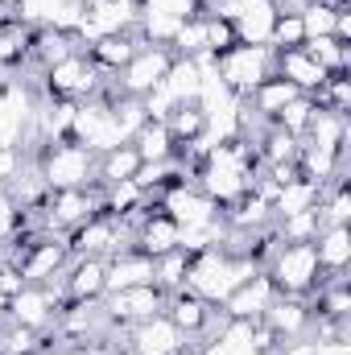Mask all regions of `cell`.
<instances>
[{
    "label": "cell",
    "instance_id": "44",
    "mask_svg": "<svg viewBox=\"0 0 351 355\" xmlns=\"http://www.w3.org/2000/svg\"><path fill=\"white\" fill-rule=\"evenodd\" d=\"M178 355H203V347H198V343H186V347H182Z\"/></svg>",
    "mask_w": 351,
    "mask_h": 355
},
{
    "label": "cell",
    "instance_id": "41",
    "mask_svg": "<svg viewBox=\"0 0 351 355\" xmlns=\"http://www.w3.org/2000/svg\"><path fill=\"white\" fill-rule=\"evenodd\" d=\"M145 12H162V17H174V21H190L203 12V0H141Z\"/></svg>",
    "mask_w": 351,
    "mask_h": 355
},
{
    "label": "cell",
    "instance_id": "6",
    "mask_svg": "<svg viewBox=\"0 0 351 355\" xmlns=\"http://www.w3.org/2000/svg\"><path fill=\"white\" fill-rule=\"evenodd\" d=\"M71 141L87 145L95 157L108 153V149H116V145H128V137H124V128H120V120H116L108 95H91V99H83V103H75Z\"/></svg>",
    "mask_w": 351,
    "mask_h": 355
},
{
    "label": "cell",
    "instance_id": "43",
    "mask_svg": "<svg viewBox=\"0 0 351 355\" xmlns=\"http://www.w3.org/2000/svg\"><path fill=\"white\" fill-rule=\"evenodd\" d=\"M273 4H277L281 12H298V8H306L310 0H273Z\"/></svg>",
    "mask_w": 351,
    "mask_h": 355
},
{
    "label": "cell",
    "instance_id": "21",
    "mask_svg": "<svg viewBox=\"0 0 351 355\" xmlns=\"http://www.w3.org/2000/svg\"><path fill=\"white\" fill-rule=\"evenodd\" d=\"M132 248L145 252V257H166V252H174L178 248V223L162 211V207L145 211V219L132 227Z\"/></svg>",
    "mask_w": 351,
    "mask_h": 355
},
{
    "label": "cell",
    "instance_id": "31",
    "mask_svg": "<svg viewBox=\"0 0 351 355\" xmlns=\"http://www.w3.org/2000/svg\"><path fill=\"white\" fill-rule=\"evenodd\" d=\"M318 219L323 227H351V190L348 182H331L318 198Z\"/></svg>",
    "mask_w": 351,
    "mask_h": 355
},
{
    "label": "cell",
    "instance_id": "2",
    "mask_svg": "<svg viewBox=\"0 0 351 355\" xmlns=\"http://www.w3.org/2000/svg\"><path fill=\"white\" fill-rule=\"evenodd\" d=\"M252 272H261L257 257H232L223 248H211V252H198L190 257V272H186V293L203 297L207 306H223L228 293L236 285H244Z\"/></svg>",
    "mask_w": 351,
    "mask_h": 355
},
{
    "label": "cell",
    "instance_id": "5",
    "mask_svg": "<svg viewBox=\"0 0 351 355\" xmlns=\"http://www.w3.org/2000/svg\"><path fill=\"white\" fill-rule=\"evenodd\" d=\"M264 272H268V281L277 285L281 297H310L323 281L314 244H277L273 257L264 261Z\"/></svg>",
    "mask_w": 351,
    "mask_h": 355
},
{
    "label": "cell",
    "instance_id": "30",
    "mask_svg": "<svg viewBox=\"0 0 351 355\" xmlns=\"http://www.w3.org/2000/svg\"><path fill=\"white\" fill-rule=\"evenodd\" d=\"M186 272H190V257L174 248L166 257H153V285L170 297V293H182L186 289Z\"/></svg>",
    "mask_w": 351,
    "mask_h": 355
},
{
    "label": "cell",
    "instance_id": "38",
    "mask_svg": "<svg viewBox=\"0 0 351 355\" xmlns=\"http://www.w3.org/2000/svg\"><path fill=\"white\" fill-rule=\"evenodd\" d=\"M17 236H25V207L0 186V248H8Z\"/></svg>",
    "mask_w": 351,
    "mask_h": 355
},
{
    "label": "cell",
    "instance_id": "25",
    "mask_svg": "<svg viewBox=\"0 0 351 355\" xmlns=\"http://www.w3.org/2000/svg\"><path fill=\"white\" fill-rule=\"evenodd\" d=\"M351 141V124L348 116H339V112H327V107H314V116H310V128H306V137H302V145H314V149H335V153H343Z\"/></svg>",
    "mask_w": 351,
    "mask_h": 355
},
{
    "label": "cell",
    "instance_id": "4",
    "mask_svg": "<svg viewBox=\"0 0 351 355\" xmlns=\"http://www.w3.org/2000/svg\"><path fill=\"white\" fill-rule=\"evenodd\" d=\"M33 162H37V170L46 178V186H50V194L54 190H83V186H95V153H91L87 145H79V141H50V145H42L37 153H33Z\"/></svg>",
    "mask_w": 351,
    "mask_h": 355
},
{
    "label": "cell",
    "instance_id": "9",
    "mask_svg": "<svg viewBox=\"0 0 351 355\" xmlns=\"http://www.w3.org/2000/svg\"><path fill=\"white\" fill-rule=\"evenodd\" d=\"M170 62H174V50H170V46H149V42H141V46H137V54L120 67V75H116L112 83H116L120 95L145 99L153 87H162V79H166Z\"/></svg>",
    "mask_w": 351,
    "mask_h": 355
},
{
    "label": "cell",
    "instance_id": "27",
    "mask_svg": "<svg viewBox=\"0 0 351 355\" xmlns=\"http://www.w3.org/2000/svg\"><path fill=\"white\" fill-rule=\"evenodd\" d=\"M293 95H302V91L293 87V83H285L281 75H268V79H264V83H261L257 91H252V95H248L244 103L252 107V116H257V120L273 124V116H277V112H281V107H285V103H289Z\"/></svg>",
    "mask_w": 351,
    "mask_h": 355
},
{
    "label": "cell",
    "instance_id": "33",
    "mask_svg": "<svg viewBox=\"0 0 351 355\" xmlns=\"http://www.w3.org/2000/svg\"><path fill=\"white\" fill-rule=\"evenodd\" d=\"M318 227H323L318 207H314V211H302V215H285V219L273 223V232H277L281 244H310V240L318 236Z\"/></svg>",
    "mask_w": 351,
    "mask_h": 355
},
{
    "label": "cell",
    "instance_id": "24",
    "mask_svg": "<svg viewBox=\"0 0 351 355\" xmlns=\"http://www.w3.org/2000/svg\"><path fill=\"white\" fill-rule=\"evenodd\" d=\"M310 244H314L323 277H343L351 268V227H318Z\"/></svg>",
    "mask_w": 351,
    "mask_h": 355
},
{
    "label": "cell",
    "instance_id": "3",
    "mask_svg": "<svg viewBox=\"0 0 351 355\" xmlns=\"http://www.w3.org/2000/svg\"><path fill=\"white\" fill-rule=\"evenodd\" d=\"M108 79H112V75H103V71L91 62L87 50H75V54H67L62 62H54V67H46V71L37 75V95H46V99H67V103H83L91 95H103Z\"/></svg>",
    "mask_w": 351,
    "mask_h": 355
},
{
    "label": "cell",
    "instance_id": "40",
    "mask_svg": "<svg viewBox=\"0 0 351 355\" xmlns=\"http://www.w3.org/2000/svg\"><path fill=\"white\" fill-rule=\"evenodd\" d=\"M203 37H207V54H211V58H219L223 50L236 46L232 21H223V17H215V12H203Z\"/></svg>",
    "mask_w": 351,
    "mask_h": 355
},
{
    "label": "cell",
    "instance_id": "15",
    "mask_svg": "<svg viewBox=\"0 0 351 355\" xmlns=\"http://www.w3.org/2000/svg\"><path fill=\"white\" fill-rule=\"evenodd\" d=\"M166 314H170V322H174V327L186 335V339H190V343L207 339V335L223 322L219 306H207L203 297H194V293H186V289L166 297Z\"/></svg>",
    "mask_w": 351,
    "mask_h": 355
},
{
    "label": "cell",
    "instance_id": "45",
    "mask_svg": "<svg viewBox=\"0 0 351 355\" xmlns=\"http://www.w3.org/2000/svg\"><path fill=\"white\" fill-rule=\"evenodd\" d=\"M4 306H8V297H4V293H0V322H4Z\"/></svg>",
    "mask_w": 351,
    "mask_h": 355
},
{
    "label": "cell",
    "instance_id": "26",
    "mask_svg": "<svg viewBox=\"0 0 351 355\" xmlns=\"http://www.w3.org/2000/svg\"><path fill=\"white\" fill-rule=\"evenodd\" d=\"M137 46H141V37L137 33H112V37H99V42H91L87 46V54H91V62L103 71V75H120V67L137 54Z\"/></svg>",
    "mask_w": 351,
    "mask_h": 355
},
{
    "label": "cell",
    "instance_id": "10",
    "mask_svg": "<svg viewBox=\"0 0 351 355\" xmlns=\"http://www.w3.org/2000/svg\"><path fill=\"white\" fill-rule=\"evenodd\" d=\"M67 240H71V257H91V261H112L116 252L132 248V232L103 211L95 219H87L79 232H71Z\"/></svg>",
    "mask_w": 351,
    "mask_h": 355
},
{
    "label": "cell",
    "instance_id": "7",
    "mask_svg": "<svg viewBox=\"0 0 351 355\" xmlns=\"http://www.w3.org/2000/svg\"><path fill=\"white\" fill-rule=\"evenodd\" d=\"M215 75H219V83L232 91V95L248 99L273 75V50L268 46H240L236 42L232 50H223L215 58Z\"/></svg>",
    "mask_w": 351,
    "mask_h": 355
},
{
    "label": "cell",
    "instance_id": "8",
    "mask_svg": "<svg viewBox=\"0 0 351 355\" xmlns=\"http://www.w3.org/2000/svg\"><path fill=\"white\" fill-rule=\"evenodd\" d=\"M62 306H67V297H62L58 285H21L8 297V306H4V322H17V327L50 335L54 322H58V314H62Z\"/></svg>",
    "mask_w": 351,
    "mask_h": 355
},
{
    "label": "cell",
    "instance_id": "22",
    "mask_svg": "<svg viewBox=\"0 0 351 355\" xmlns=\"http://www.w3.org/2000/svg\"><path fill=\"white\" fill-rule=\"evenodd\" d=\"M323 190H327V186H318V182H310V178H302V174H293L289 182L273 186V194H268L273 223H277V219H285V215L314 211V207H318V198H323Z\"/></svg>",
    "mask_w": 351,
    "mask_h": 355
},
{
    "label": "cell",
    "instance_id": "32",
    "mask_svg": "<svg viewBox=\"0 0 351 355\" xmlns=\"http://www.w3.org/2000/svg\"><path fill=\"white\" fill-rule=\"evenodd\" d=\"M314 107H318V103H314L310 95H293V99L273 116V128H281V132H289V137H298V141H302V137H306V128H310Z\"/></svg>",
    "mask_w": 351,
    "mask_h": 355
},
{
    "label": "cell",
    "instance_id": "42",
    "mask_svg": "<svg viewBox=\"0 0 351 355\" xmlns=\"http://www.w3.org/2000/svg\"><path fill=\"white\" fill-rule=\"evenodd\" d=\"M25 166V149H0V186H8Z\"/></svg>",
    "mask_w": 351,
    "mask_h": 355
},
{
    "label": "cell",
    "instance_id": "18",
    "mask_svg": "<svg viewBox=\"0 0 351 355\" xmlns=\"http://www.w3.org/2000/svg\"><path fill=\"white\" fill-rule=\"evenodd\" d=\"M232 29H236V42L240 46H268V33H273V21H277V4L273 0H232Z\"/></svg>",
    "mask_w": 351,
    "mask_h": 355
},
{
    "label": "cell",
    "instance_id": "35",
    "mask_svg": "<svg viewBox=\"0 0 351 355\" xmlns=\"http://www.w3.org/2000/svg\"><path fill=\"white\" fill-rule=\"evenodd\" d=\"M166 128H170L174 145H186V141H198L207 132V120H203L198 103H178L174 112L166 116Z\"/></svg>",
    "mask_w": 351,
    "mask_h": 355
},
{
    "label": "cell",
    "instance_id": "37",
    "mask_svg": "<svg viewBox=\"0 0 351 355\" xmlns=\"http://www.w3.org/2000/svg\"><path fill=\"white\" fill-rule=\"evenodd\" d=\"M298 46H306L302 17H298V12H277L273 33H268V50H273V54H281V50H298Z\"/></svg>",
    "mask_w": 351,
    "mask_h": 355
},
{
    "label": "cell",
    "instance_id": "12",
    "mask_svg": "<svg viewBox=\"0 0 351 355\" xmlns=\"http://www.w3.org/2000/svg\"><path fill=\"white\" fill-rule=\"evenodd\" d=\"M103 310L112 318V327L128 331L153 314H166V293L157 285H137V289H120V293H108L103 297Z\"/></svg>",
    "mask_w": 351,
    "mask_h": 355
},
{
    "label": "cell",
    "instance_id": "47",
    "mask_svg": "<svg viewBox=\"0 0 351 355\" xmlns=\"http://www.w3.org/2000/svg\"><path fill=\"white\" fill-rule=\"evenodd\" d=\"M203 4H207V0H203Z\"/></svg>",
    "mask_w": 351,
    "mask_h": 355
},
{
    "label": "cell",
    "instance_id": "19",
    "mask_svg": "<svg viewBox=\"0 0 351 355\" xmlns=\"http://www.w3.org/2000/svg\"><path fill=\"white\" fill-rule=\"evenodd\" d=\"M273 75H281L285 83H293V87L302 91V95H318V87L331 79L310 54H306V46H298V50H281V54H273Z\"/></svg>",
    "mask_w": 351,
    "mask_h": 355
},
{
    "label": "cell",
    "instance_id": "36",
    "mask_svg": "<svg viewBox=\"0 0 351 355\" xmlns=\"http://www.w3.org/2000/svg\"><path fill=\"white\" fill-rule=\"evenodd\" d=\"M298 17H302L306 42H314V37H331V33H335V17H339V8H331L327 0H310L306 8H298Z\"/></svg>",
    "mask_w": 351,
    "mask_h": 355
},
{
    "label": "cell",
    "instance_id": "20",
    "mask_svg": "<svg viewBox=\"0 0 351 355\" xmlns=\"http://www.w3.org/2000/svg\"><path fill=\"white\" fill-rule=\"evenodd\" d=\"M203 355H264L257 347V322H236L223 318L207 339H198Z\"/></svg>",
    "mask_w": 351,
    "mask_h": 355
},
{
    "label": "cell",
    "instance_id": "28",
    "mask_svg": "<svg viewBox=\"0 0 351 355\" xmlns=\"http://www.w3.org/2000/svg\"><path fill=\"white\" fill-rule=\"evenodd\" d=\"M128 145L137 149L141 162H170V157H174V137H170L166 120H145Z\"/></svg>",
    "mask_w": 351,
    "mask_h": 355
},
{
    "label": "cell",
    "instance_id": "39",
    "mask_svg": "<svg viewBox=\"0 0 351 355\" xmlns=\"http://www.w3.org/2000/svg\"><path fill=\"white\" fill-rule=\"evenodd\" d=\"M314 103H318V107H327V112L348 116V112H351V79H348V71H343V75H331V79L318 87Z\"/></svg>",
    "mask_w": 351,
    "mask_h": 355
},
{
    "label": "cell",
    "instance_id": "17",
    "mask_svg": "<svg viewBox=\"0 0 351 355\" xmlns=\"http://www.w3.org/2000/svg\"><path fill=\"white\" fill-rule=\"evenodd\" d=\"M261 322L277 335V343H285V339H306V335L314 331L310 297H281V293H277V302L264 310Z\"/></svg>",
    "mask_w": 351,
    "mask_h": 355
},
{
    "label": "cell",
    "instance_id": "46",
    "mask_svg": "<svg viewBox=\"0 0 351 355\" xmlns=\"http://www.w3.org/2000/svg\"><path fill=\"white\" fill-rule=\"evenodd\" d=\"M4 4H17V0H4Z\"/></svg>",
    "mask_w": 351,
    "mask_h": 355
},
{
    "label": "cell",
    "instance_id": "16",
    "mask_svg": "<svg viewBox=\"0 0 351 355\" xmlns=\"http://www.w3.org/2000/svg\"><path fill=\"white\" fill-rule=\"evenodd\" d=\"M62 289L67 302H99L108 293V261H91V257H71V265L62 268V277L54 281Z\"/></svg>",
    "mask_w": 351,
    "mask_h": 355
},
{
    "label": "cell",
    "instance_id": "11",
    "mask_svg": "<svg viewBox=\"0 0 351 355\" xmlns=\"http://www.w3.org/2000/svg\"><path fill=\"white\" fill-rule=\"evenodd\" d=\"M157 207L174 219L178 227H203V223L219 219V211H223V207H215V202H211V198L194 186V178L166 186V190L157 194Z\"/></svg>",
    "mask_w": 351,
    "mask_h": 355
},
{
    "label": "cell",
    "instance_id": "14",
    "mask_svg": "<svg viewBox=\"0 0 351 355\" xmlns=\"http://www.w3.org/2000/svg\"><path fill=\"white\" fill-rule=\"evenodd\" d=\"M277 302V285L268 281V272H252L244 285H236L232 293H228V302L219 306V314L223 318H236V322H261L264 310Z\"/></svg>",
    "mask_w": 351,
    "mask_h": 355
},
{
    "label": "cell",
    "instance_id": "1",
    "mask_svg": "<svg viewBox=\"0 0 351 355\" xmlns=\"http://www.w3.org/2000/svg\"><path fill=\"white\" fill-rule=\"evenodd\" d=\"M257 149L236 137V141H223V145H211L207 157L198 162L194 170V186L215 202V207H232L236 198H244L252 186H257Z\"/></svg>",
    "mask_w": 351,
    "mask_h": 355
},
{
    "label": "cell",
    "instance_id": "13",
    "mask_svg": "<svg viewBox=\"0 0 351 355\" xmlns=\"http://www.w3.org/2000/svg\"><path fill=\"white\" fill-rule=\"evenodd\" d=\"M190 339L170 322V314H153L124 331V355H178Z\"/></svg>",
    "mask_w": 351,
    "mask_h": 355
},
{
    "label": "cell",
    "instance_id": "29",
    "mask_svg": "<svg viewBox=\"0 0 351 355\" xmlns=\"http://www.w3.org/2000/svg\"><path fill=\"white\" fill-rule=\"evenodd\" d=\"M137 170H141V157H137V149H132V145H116V149L99 153V162H95V186L128 182V178H137Z\"/></svg>",
    "mask_w": 351,
    "mask_h": 355
},
{
    "label": "cell",
    "instance_id": "34",
    "mask_svg": "<svg viewBox=\"0 0 351 355\" xmlns=\"http://www.w3.org/2000/svg\"><path fill=\"white\" fill-rule=\"evenodd\" d=\"M306 54H310L327 75H343V71H351V46L335 42V37H314V42H306Z\"/></svg>",
    "mask_w": 351,
    "mask_h": 355
},
{
    "label": "cell",
    "instance_id": "23",
    "mask_svg": "<svg viewBox=\"0 0 351 355\" xmlns=\"http://www.w3.org/2000/svg\"><path fill=\"white\" fill-rule=\"evenodd\" d=\"M137 285H153V257L137 252V248H124L108 261V293H120V289H137ZM103 293V297H108Z\"/></svg>",
    "mask_w": 351,
    "mask_h": 355
}]
</instances>
